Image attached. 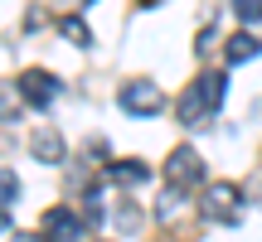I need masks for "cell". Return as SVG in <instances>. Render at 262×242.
I'll use <instances>...</instances> for the list:
<instances>
[{
  "mask_svg": "<svg viewBox=\"0 0 262 242\" xmlns=\"http://www.w3.org/2000/svg\"><path fill=\"white\" fill-rule=\"evenodd\" d=\"M224 92H228V73H214V68H209V73H199L194 83L185 87V92H180V121H185V126H199V121H209L214 112H224Z\"/></svg>",
  "mask_w": 262,
  "mask_h": 242,
  "instance_id": "6da1fadb",
  "label": "cell"
},
{
  "mask_svg": "<svg viewBox=\"0 0 262 242\" xmlns=\"http://www.w3.org/2000/svg\"><path fill=\"white\" fill-rule=\"evenodd\" d=\"M199 218H204V223L238 228V218H243V189L228 184V179H214V184H204V189H199Z\"/></svg>",
  "mask_w": 262,
  "mask_h": 242,
  "instance_id": "7a4b0ae2",
  "label": "cell"
},
{
  "mask_svg": "<svg viewBox=\"0 0 262 242\" xmlns=\"http://www.w3.org/2000/svg\"><path fill=\"white\" fill-rule=\"evenodd\" d=\"M160 179H165L170 189H194L199 179H204V160H199L194 146H175L165 155V165H160Z\"/></svg>",
  "mask_w": 262,
  "mask_h": 242,
  "instance_id": "3957f363",
  "label": "cell"
},
{
  "mask_svg": "<svg viewBox=\"0 0 262 242\" xmlns=\"http://www.w3.org/2000/svg\"><path fill=\"white\" fill-rule=\"evenodd\" d=\"M117 102H122L126 116H160V112H165V92H160L150 78H131V83H122Z\"/></svg>",
  "mask_w": 262,
  "mask_h": 242,
  "instance_id": "277c9868",
  "label": "cell"
},
{
  "mask_svg": "<svg viewBox=\"0 0 262 242\" xmlns=\"http://www.w3.org/2000/svg\"><path fill=\"white\" fill-rule=\"evenodd\" d=\"M39 233H49L54 242H83L88 218L78 213V208H68V204H54V208H44V218H39Z\"/></svg>",
  "mask_w": 262,
  "mask_h": 242,
  "instance_id": "5b68a950",
  "label": "cell"
},
{
  "mask_svg": "<svg viewBox=\"0 0 262 242\" xmlns=\"http://www.w3.org/2000/svg\"><path fill=\"white\" fill-rule=\"evenodd\" d=\"M19 102L25 107H34V112H44L49 102H54L58 92H63V83H58L54 73H44V68H29V73H19Z\"/></svg>",
  "mask_w": 262,
  "mask_h": 242,
  "instance_id": "8992f818",
  "label": "cell"
},
{
  "mask_svg": "<svg viewBox=\"0 0 262 242\" xmlns=\"http://www.w3.org/2000/svg\"><path fill=\"white\" fill-rule=\"evenodd\" d=\"M29 155H34L39 165H63L68 146H63V136H58L54 126H39L34 136H29Z\"/></svg>",
  "mask_w": 262,
  "mask_h": 242,
  "instance_id": "52a82bcc",
  "label": "cell"
},
{
  "mask_svg": "<svg viewBox=\"0 0 262 242\" xmlns=\"http://www.w3.org/2000/svg\"><path fill=\"white\" fill-rule=\"evenodd\" d=\"M107 179H112V184H146L150 170L141 165V160H112V165H107Z\"/></svg>",
  "mask_w": 262,
  "mask_h": 242,
  "instance_id": "ba28073f",
  "label": "cell"
},
{
  "mask_svg": "<svg viewBox=\"0 0 262 242\" xmlns=\"http://www.w3.org/2000/svg\"><path fill=\"white\" fill-rule=\"evenodd\" d=\"M257 54H262V39H253V34H233L224 44V58H228V63H253Z\"/></svg>",
  "mask_w": 262,
  "mask_h": 242,
  "instance_id": "9c48e42d",
  "label": "cell"
},
{
  "mask_svg": "<svg viewBox=\"0 0 262 242\" xmlns=\"http://www.w3.org/2000/svg\"><path fill=\"white\" fill-rule=\"evenodd\" d=\"M58 34H63L68 44H78V49H88V44H93V29H88L78 15H63V19H58Z\"/></svg>",
  "mask_w": 262,
  "mask_h": 242,
  "instance_id": "30bf717a",
  "label": "cell"
},
{
  "mask_svg": "<svg viewBox=\"0 0 262 242\" xmlns=\"http://www.w3.org/2000/svg\"><path fill=\"white\" fill-rule=\"evenodd\" d=\"M180 204H185V189H160V199H156V223H170V218L180 213Z\"/></svg>",
  "mask_w": 262,
  "mask_h": 242,
  "instance_id": "8fae6325",
  "label": "cell"
},
{
  "mask_svg": "<svg viewBox=\"0 0 262 242\" xmlns=\"http://www.w3.org/2000/svg\"><path fill=\"white\" fill-rule=\"evenodd\" d=\"M112 223L122 228V233H141V208H136V204H126V199H122V204L112 208Z\"/></svg>",
  "mask_w": 262,
  "mask_h": 242,
  "instance_id": "7c38bea8",
  "label": "cell"
},
{
  "mask_svg": "<svg viewBox=\"0 0 262 242\" xmlns=\"http://www.w3.org/2000/svg\"><path fill=\"white\" fill-rule=\"evenodd\" d=\"M19 199V179H15V170H0V208H10Z\"/></svg>",
  "mask_w": 262,
  "mask_h": 242,
  "instance_id": "4fadbf2b",
  "label": "cell"
},
{
  "mask_svg": "<svg viewBox=\"0 0 262 242\" xmlns=\"http://www.w3.org/2000/svg\"><path fill=\"white\" fill-rule=\"evenodd\" d=\"M233 15L243 19V25H257L262 19V0H233Z\"/></svg>",
  "mask_w": 262,
  "mask_h": 242,
  "instance_id": "5bb4252c",
  "label": "cell"
},
{
  "mask_svg": "<svg viewBox=\"0 0 262 242\" xmlns=\"http://www.w3.org/2000/svg\"><path fill=\"white\" fill-rule=\"evenodd\" d=\"M15 92L19 87H0V121H15L19 112H15Z\"/></svg>",
  "mask_w": 262,
  "mask_h": 242,
  "instance_id": "9a60e30c",
  "label": "cell"
},
{
  "mask_svg": "<svg viewBox=\"0 0 262 242\" xmlns=\"http://www.w3.org/2000/svg\"><path fill=\"white\" fill-rule=\"evenodd\" d=\"M15 242H54L49 233H15Z\"/></svg>",
  "mask_w": 262,
  "mask_h": 242,
  "instance_id": "2e32d148",
  "label": "cell"
},
{
  "mask_svg": "<svg viewBox=\"0 0 262 242\" xmlns=\"http://www.w3.org/2000/svg\"><path fill=\"white\" fill-rule=\"evenodd\" d=\"M10 228H15V223H10V213L0 208V233H10Z\"/></svg>",
  "mask_w": 262,
  "mask_h": 242,
  "instance_id": "e0dca14e",
  "label": "cell"
},
{
  "mask_svg": "<svg viewBox=\"0 0 262 242\" xmlns=\"http://www.w3.org/2000/svg\"><path fill=\"white\" fill-rule=\"evenodd\" d=\"M68 5H93V0H68Z\"/></svg>",
  "mask_w": 262,
  "mask_h": 242,
  "instance_id": "ac0fdd59",
  "label": "cell"
}]
</instances>
